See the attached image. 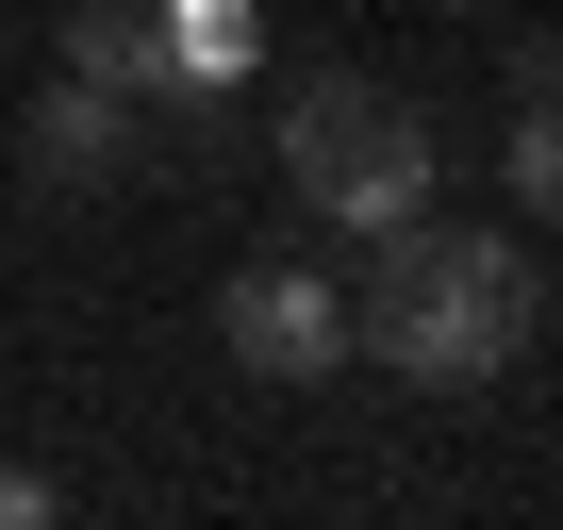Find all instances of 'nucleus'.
Wrapping results in <instances>:
<instances>
[{
    "label": "nucleus",
    "instance_id": "obj_1",
    "mask_svg": "<svg viewBox=\"0 0 563 530\" xmlns=\"http://www.w3.org/2000/svg\"><path fill=\"white\" fill-rule=\"evenodd\" d=\"M365 249H382V265L349 283V349L398 365L415 398H464V382H497V365L547 332V265H530L514 232L398 216V232H365Z\"/></svg>",
    "mask_w": 563,
    "mask_h": 530
},
{
    "label": "nucleus",
    "instance_id": "obj_2",
    "mask_svg": "<svg viewBox=\"0 0 563 530\" xmlns=\"http://www.w3.org/2000/svg\"><path fill=\"white\" fill-rule=\"evenodd\" d=\"M282 183H299V216H332L349 249L365 232H398V216H431V183H448V150H431V117L398 100V84H299V117H282Z\"/></svg>",
    "mask_w": 563,
    "mask_h": 530
},
{
    "label": "nucleus",
    "instance_id": "obj_3",
    "mask_svg": "<svg viewBox=\"0 0 563 530\" xmlns=\"http://www.w3.org/2000/svg\"><path fill=\"white\" fill-rule=\"evenodd\" d=\"M216 349L249 382H332L349 365V283H332L316 249H249L232 283H216Z\"/></svg>",
    "mask_w": 563,
    "mask_h": 530
},
{
    "label": "nucleus",
    "instance_id": "obj_4",
    "mask_svg": "<svg viewBox=\"0 0 563 530\" xmlns=\"http://www.w3.org/2000/svg\"><path fill=\"white\" fill-rule=\"evenodd\" d=\"M18 166H34V199H100V183H133V100L51 84V100H34V133H18Z\"/></svg>",
    "mask_w": 563,
    "mask_h": 530
},
{
    "label": "nucleus",
    "instance_id": "obj_5",
    "mask_svg": "<svg viewBox=\"0 0 563 530\" xmlns=\"http://www.w3.org/2000/svg\"><path fill=\"white\" fill-rule=\"evenodd\" d=\"M150 67H166V100H232L265 67V18L249 0H150Z\"/></svg>",
    "mask_w": 563,
    "mask_h": 530
},
{
    "label": "nucleus",
    "instance_id": "obj_6",
    "mask_svg": "<svg viewBox=\"0 0 563 530\" xmlns=\"http://www.w3.org/2000/svg\"><path fill=\"white\" fill-rule=\"evenodd\" d=\"M67 84H100V100H166V67H150V0H84V18H67Z\"/></svg>",
    "mask_w": 563,
    "mask_h": 530
},
{
    "label": "nucleus",
    "instance_id": "obj_7",
    "mask_svg": "<svg viewBox=\"0 0 563 530\" xmlns=\"http://www.w3.org/2000/svg\"><path fill=\"white\" fill-rule=\"evenodd\" d=\"M497 166H514V199H530V216H563V84H530V117H514V150H497Z\"/></svg>",
    "mask_w": 563,
    "mask_h": 530
},
{
    "label": "nucleus",
    "instance_id": "obj_8",
    "mask_svg": "<svg viewBox=\"0 0 563 530\" xmlns=\"http://www.w3.org/2000/svg\"><path fill=\"white\" fill-rule=\"evenodd\" d=\"M51 514H67V497H51L34 464H0V530H51Z\"/></svg>",
    "mask_w": 563,
    "mask_h": 530
}]
</instances>
